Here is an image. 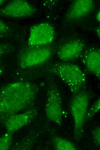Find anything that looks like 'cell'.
<instances>
[{
	"label": "cell",
	"instance_id": "6da1fadb",
	"mask_svg": "<svg viewBox=\"0 0 100 150\" xmlns=\"http://www.w3.org/2000/svg\"><path fill=\"white\" fill-rule=\"evenodd\" d=\"M39 90L37 85L27 81H16L3 86L0 89V123L29 107Z\"/></svg>",
	"mask_w": 100,
	"mask_h": 150
},
{
	"label": "cell",
	"instance_id": "7a4b0ae2",
	"mask_svg": "<svg viewBox=\"0 0 100 150\" xmlns=\"http://www.w3.org/2000/svg\"><path fill=\"white\" fill-rule=\"evenodd\" d=\"M49 74L58 77L73 95L85 89L87 80L84 72L78 66L69 63H57L47 70Z\"/></svg>",
	"mask_w": 100,
	"mask_h": 150
},
{
	"label": "cell",
	"instance_id": "3957f363",
	"mask_svg": "<svg viewBox=\"0 0 100 150\" xmlns=\"http://www.w3.org/2000/svg\"><path fill=\"white\" fill-rule=\"evenodd\" d=\"M89 99V93L84 89L73 95L70 103V112L74 122V137L77 141L83 136Z\"/></svg>",
	"mask_w": 100,
	"mask_h": 150
},
{
	"label": "cell",
	"instance_id": "277c9868",
	"mask_svg": "<svg viewBox=\"0 0 100 150\" xmlns=\"http://www.w3.org/2000/svg\"><path fill=\"white\" fill-rule=\"evenodd\" d=\"M45 111L47 118L59 125L62 121L61 95L55 80L49 78L47 82Z\"/></svg>",
	"mask_w": 100,
	"mask_h": 150
},
{
	"label": "cell",
	"instance_id": "5b68a950",
	"mask_svg": "<svg viewBox=\"0 0 100 150\" xmlns=\"http://www.w3.org/2000/svg\"><path fill=\"white\" fill-rule=\"evenodd\" d=\"M52 52L49 47L30 46L20 53L18 60L19 66L21 68H26L43 64L50 58Z\"/></svg>",
	"mask_w": 100,
	"mask_h": 150
},
{
	"label": "cell",
	"instance_id": "8992f818",
	"mask_svg": "<svg viewBox=\"0 0 100 150\" xmlns=\"http://www.w3.org/2000/svg\"><path fill=\"white\" fill-rule=\"evenodd\" d=\"M55 37V31L51 25L42 22L31 27L28 42L30 46H45L52 42Z\"/></svg>",
	"mask_w": 100,
	"mask_h": 150
},
{
	"label": "cell",
	"instance_id": "52a82bcc",
	"mask_svg": "<svg viewBox=\"0 0 100 150\" xmlns=\"http://www.w3.org/2000/svg\"><path fill=\"white\" fill-rule=\"evenodd\" d=\"M35 8L30 3L24 0H15L0 9V16L21 18L33 15Z\"/></svg>",
	"mask_w": 100,
	"mask_h": 150
},
{
	"label": "cell",
	"instance_id": "ba28073f",
	"mask_svg": "<svg viewBox=\"0 0 100 150\" xmlns=\"http://www.w3.org/2000/svg\"><path fill=\"white\" fill-rule=\"evenodd\" d=\"M37 114L36 109L30 108L9 117L3 123L7 132L13 133L29 124L36 117Z\"/></svg>",
	"mask_w": 100,
	"mask_h": 150
},
{
	"label": "cell",
	"instance_id": "9c48e42d",
	"mask_svg": "<svg viewBox=\"0 0 100 150\" xmlns=\"http://www.w3.org/2000/svg\"><path fill=\"white\" fill-rule=\"evenodd\" d=\"M94 5L92 0H77L74 1L68 10L66 17L69 20L81 18L89 14Z\"/></svg>",
	"mask_w": 100,
	"mask_h": 150
},
{
	"label": "cell",
	"instance_id": "30bf717a",
	"mask_svg": "<svg viewBox=\"0 0 100 150\" xmlns=\"http://www.w3.org/2000/svg\"><path fill=\"white\" fill-rule=\"evenodd\" d=\"M84 47L82 42L79 41L69 42L60 47L58 52V57L63 61L74 60L79 57Z\"/></svg>",
	"mask_w": 100,
	"mask_h": 150
},
{
	"label": "cell",
	"instance_id": "8fae6325",
	"mask_svg": "<svg viewBox=\"0 0 100 150\" xmlns=\"http://www.w3.org/2000/svg\"><path fill=\"white\" fill-rule=\"evenodd\" d=\"M83 62L88 70L99 79L100 78V52L97 49L90 50L83 58Z\"/></svg>",
	"mask_w": 100,
	"mask_h": 150
},
{
	"label": "cell",
	"instance_id": "7c38bea8",
	"mask_svg": "<svg viewBox=\"0 0 100 150\" xmlns=\"http://www.w3.org/2000/svg\"><path fill=\"white\" fill-rule=\"evenodd\" d=\"M54 149L57 150H76L77 148L70 141L58 136H55L52 139Z\"/></svg>",
	"mask_w": 100,
	"mask_h": 150
},
{
	"label": "cell",
	"instance_id": "4fadbf2b",
	"mask_svg": "<svg viewBox=\"0 0 100 150\" xmlns=\"http://www.w3.org/2000/svg\"><path fill=\"white\" fill-rule=\"evenodd\" d=\"M13 134L7 132L0 138V150H6L9 149L12 143Z\"/></svg>",
	"mask_w": 100,
	"mask_h": 150
},
{
	"label": "cell",
	"instance_id": "5bb4252c",
	"mask_svg": "<svg viewBox=\"0 0 100 150\" xmlns=\"http://www.w3.org/2000/svg\"><path fill=\"white\" fill-rule=\"evenodd\" d=\"M100 109V99L99 98L92 105L89 111L87 112L85 121L90 120Z\"/></svg>",
	"mask_w": 100,
	"mask_h": 150
},
{
	"label": "cell",
	"instance_id": "9a60e30c",
	"mask_svg": "<svg viewBox=\"0 0 100 150\" xmlns=\"http://www.w3.org/2000/svg\"><path fill=\"white\" fill-rule=\"evenodd\" d=\"M92 138L96 146L100 147V128L99 127H96L92 130Z\"/></svg>",
	"mask_w": 100,
	"mask_h": 150
},
{
	"label": "cell",
	"instance_id": "2e32d148",
	"mask_svg": "<svg viewBox=\"0 0 100 150\" xmlns=\"http://www.w3.org/2000/svg\"><path fill=\"white\" fill-rule=\"evenodd\" d=\"M13 48L10 44L0 43V60L5 54L12 51Z\"/></svg>",
	"mask_w": 100,
	"mask_h": 150
},
{
	"label": "cell",
	"instance_id": "e0dca14e",
	"mask_svg": "<svg viewBox=\"0 0 100 150\" xmlns=\"http://www.w3.org/2000/svg\"><path fill=\"white\" fill-rule=\"evenodd\" d=\"M11 29L5 22L0 19V35H4L9 33Z\"/></svg>",
	"mask_w": 100,
	"mask_h": 150
},
{
	"label": "cell",
	"instance_id": "ac0fdd59",
	"mask_svg": "<svg viewBox=\"0 0 100 150\" xmlns=\"http://www.w3.org/2000/svg\"><path fill=\"white\" fill-rule=\"evenodd\" d=\"M96 19L99 22H100V12L98 11L97 13L96 16Z\"/></svg>",
	"mask_w": 100,
	"mask_h": 150
},
{
	"label": "cell",
	"instance_id": "d6986e66",
	"mask_svg": "<svg viewBox=\"0 0 100 150\" xmlns=\"http://www.w3.org/2000/svg\"><path fill=\"white\" fill-rule=\"evenodd\" d=\"M5 2V0H0V6L4 3Z\"/></svg>",
	"mask_w": 100,
	"mask_h": 150
},
{
	"label": "cell",
	"instance_id": "ffe728a7",
	"mask_svg": "<svg viewBox=\"0 0 100 150\" xmlns=\"http://www.w3.org/2000/svg\"><path fill=\"white\" fill-rule=\"evenodd\" d=\"M98 29L97 30V34L98 35L100 36V29Z\"/></svg>",
	"mask_w": 100,
	"mask_h": 150
}]
</instances>
